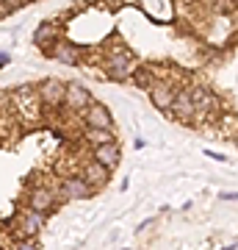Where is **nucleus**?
Listing matches in <instances>:
<instances>
[{"mask_svg": "<svg viewBox=\"0 0 238 250\" xmlns=\"http://www.w3.org/2000/svg\"><path fill=\"white\" fill-rule=\"evenodd\" d=\"M100 67H103V72H106V78H108V81H128L133 72H136L139 62H136V56H133L128 47L116 45L111 53L103 56Z\"/></svg>", "mask_w": 238, "mask_h": 250, "instance_id": "obj_1", "label": "nucleus"}, {"mask_svg": "<svg viewBox=\"0 0 238 250\" xmlns=\"http://www.w3.org/2000/svg\"><path fill=\"white\" fill-rule=\"evenodd\" d=\"M36 98L39 103L47 108H58L64 106V98H67V81L61 78H42L39 86H36Z\"/></svg>", "mask_w": 238, "mask_h": 250, "instance_id": "obj_2", "label": "nucleus"}, {"mask_svg": "<svg viewBox=\"0 0 238 250\" xmlns=\"http://www.w3.org/2000/svg\"><path fill=\"white\" fill-rule=\"evenodd\" d=\"M92 195H94V187L86 184L78 172H75V175H64L61 184H58V197H61V203L64 200H89Z\"/></svg>", "mask_w": 238, "mask_h": 250, "instance_id": "obj_3", "label": "nucleus"}, {"mask_svg": "<svg viewBox=\"0 0 238 250\" xmlns=\"http://www.w3.org/2000/svg\"><path fill=\"white\" fill-rule=\"evenodd\" d=\"M44 231V214L36 208H22L17 214V239H34Z\"/></svg>", "mask_w": 238, "mask_h": 250, "instance_id": "obj_4", "label": "nucleus"}, {"mask_svg": "<svg viewBox=\"0 0 238 250\" xmlns=\"http://www.w3.org/2000/svg\"><path fill=\"white\" fill-rule=\"evenodd\" d=\"M169 114L175 117V120H180V123H194L197 108H194V98H191V89L188 86H177L175 103L169 108Z\"/></svg>", "mask_w": 238, "mask_h": 250, "instance_id": "obj_5", "label": "nucleus"}, {"mask_svg": "<svg viewBox=\"0 0 238 250\" xmlns=\"http://www.w3.org/2000/svg\"><path fill=\"white\" fill-rule=\"evenodd\" d=\"M92 103H94V98H92V92H89L83 83H78V81H70V83H67V98H64V106L70 108V111L83 114Z\"/></svg>", "mask_w": 238, "mask_h": 250, "instance_id": "obj_6", "label": "nucleus"}, {"mask_svg": "<svg viewBox=\"0 0 238 250\" xmlns=\"http://www.w3.org/2000/svg\"><path fill=\"white\" fill-rule=\"evenodd\" d=\"M47 59H55V62H61V64H67V67H75V64L80 62V56H83V50H80L75 42H70V39H55L53 42V47L47 50Z\"/></svg>", "mask_w": 238, "mask_h": 250, "instance_id": "obj_7", "label": "nucleus"}, {"mask_svg": "<svg viewBox=\"0 0 238 250\" xmlns=\"http://www.w3.org/2000/svg\"><path fill=\"white\" fill-rule=\"evenodd\" d=\"M83 128H103V131H114V114L108 111L106 103L94 100L92 106L83 111Z\"/></svg>", "mask_w": 238, "mask_h": 250, "instance_id": "obj_8", "label": "nucleus"}, {"mask_svg": "<svg viewBox=\"0 0 238 250\" xmlns=\"http://www.w3.org/2000/svg\"><path fill=\"white\" fill-rule=\"evenodd\" d=\"M175 95H177V86L172 83V81H166V78H161L158 83L150 89L152 106L158 108V111H166V114H169V108H172V103H175Z\"/></svg>", "mask_w": 238, "mask_h": 250, "instance_id": "obj_9", "label": "nucleus"}, {"mask_svg": "<svg viewBox=\"0 0 238 250\" xmlns=\"http://www.w3.org/2000/svg\"><path fill=\"white\" fill-rule=\"evenodd\" d=\"M78 175L86 181V184H92L94 189H103L108 184V178H111V170H106V167L97 164L94 159H89L86 164H80L78 167Z\"/></svg>", "mask_w": 238, "mask_h": 250, "instance_id": "obj_10", "label": "nucleus"}, {"mask_svg": "<svg viewBox=\"0 0 238 250\" xmlns=\"http://www.w3.org/2000/svg\"><path fill=\"white\" fill-rule=\"evenodd\" d=\"M61 197H58V187L50 189V187H36L34 192H31V208H36V211H42V214H47V211H53L55 203H58Z\"/></svg>", "mask_w": 238, "mask_h": 250, "instance_id": "obj_11", "label": "nucleus"}, {"mask_svg": "<svg viewBox=\"0 0 238 250\" xmlns=\"http://www.w3.org/2000/svg\"><path fill=\"white\" fill-rule=\"evenodd\" d=\"M92 159L103 164L106 170H116L119 161H122V150H119V142H108V145H97L92 147Z\"/></svg>", "mask_w": 238, "mask_h": 250, "instance_id": "obj_12", "label": "nucleus"}, {"mask_svg": "<svg viewBox=\"0 0 238 250\" xmlns=\"http://www.w3.org/2000/svg\"><path fill=\"white\" fill-rule=\"evenodd\" d=\"M55 39H61V28H58V22H53V20L42 22V25L34 31V45L39 47L42 53H47V50L53 47Z\"/></svg>", "mask_w": 238, "mask_h": 250, "instance_id": "obj_13", "label": "nucleus"}, {"mask_svg": "<svg viewBox=\"0 0 238 250\" xmlns=\"http://www.w3.org/2000/svg\"><path fill=\"white\" fill-rule=\"evenodd\" d=\"M133 78V83L139 86V89H144V92H150L155 83L161 81V75H158V67L155 64H139L136 67V72L130 75Z\"/></svg>", "mask_w": 238, "mask_h": 250, "instance_id": "obj_14", "label": "nucleus"}, {"mask_svg": "<svg viewBox=\"0 0 238 250\" xmlns=\"http://www.w3.org/2000/svg\"><path fill=\"white\" fill-rule=\"evenodd\" d=\"M83 142L89 147H97V145L116 142V134L114 131H103V128H83Z\"/></svg>", "mask_w": 238, "mask_h": 250, "instance_id": "obj_15", "label": "nucleus"}, {"mask_svg": "<svg viewBox=\"0 0 238 250\" xmlns=\"http://www.w3.org/2000/svg\"><path fill=\"white\" fill-rule=\"evenodd\" d=\"M216 123L221 125V131H219L221 136H236L238 134V114H227V111H224Z\"/></svg>", "mask_w": 238, "mask_h": 250, "instance_id": "obj_16", "label": "nucleus"}, {"mask_svg": "<svg viewBox=\"0 0 238 250\" xmlns=\"http://www.w3.org/2000/svg\"><path fill=\"white\" fill-rule=\"evenodd\" d=\"M14 250H39L34 245V239H17L14 242Z\"/></svg>", "mask_w": 238, "mask_h": 250, "instance_id": "obj_17", "label": "nucleus"}, {"mask_svg": "<svg viewBox=\"0 0 238 250\" xmlns=\"http://www.w3.org/2000/svg\"><path fill=\"white\" fill-rule=\"evenodd\" d=\"M6 64H9V53H3V50H0V70H3Z\"/></svg>", "mask_w": 238, "mask_h": 250, "instance_id": "obj_18", "label": "nucleus"}, {"mask_svg": "<svg viewBox=\"0 0 238 250\" xmlns=\"http://www.w3.org/2000/svg\"><path fill=\"white\" fill-rule=\"evenodd\" d=\"M0 3H11V6H14V9H19V6H22V3H25V0H0Z\"/></svg>", "mask_w": 238, "mask_h": 250, "instance_id": "obj_19", "label": "nucleus"}, {"mask_svg": "<svg viewBox=\"0 0 238 250\" xmlns=\"http://www.w3.org/2000/svg\"><path fill=\"white\" fill-rule=\"evenodd\" d=\"M233 142H236V147H238V134H236V136H233Z\"/></svg>", "mask_w": 238, "mask_h": 250, "instance_id": "obj_20", "label": "nucleus"}, {"mask_svg": "<svg viewBox=\"0 0 238 250\" xmlns=\"http://www.w3.org/2000/svg\"><path fill=\"white\" fill-rule=\"evenodd\" d=\"M233 3H236V9H238V0H233Z\"/></svg>", "mask_w": 238, "mask_h": 250, "instance_id": "obj_21", "label": "nucleus"}, {"mask_svg": "<svg viewBox=\"0 0 238 250\" xmlns=\"http://www.w3.org/2000/svg\"><path fill=\"white\" fill-rule=\"evenodd\" d=\"M0 250H3V248H0Z\"/></svg>", "mask_w": 238, "mask_h": 250, "instance_id": "obj_22", "label": "nucleus"}]
</instances>
